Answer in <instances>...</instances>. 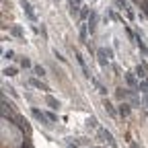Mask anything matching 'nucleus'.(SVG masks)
<instances>
[{
  "label": "nucleus",
  "mask_w": 148,
  "mask_h": 148,
  "mask_svg": "<svg viewBox=\"0 0 148 148\" xmlns=\"http://www.w3.org/2000/svg\"><path fill=\"white\" fill-rule=\"evenodd\" d=\"M29 84H31V86H35V89H39V91H47V86L43 84V82H39V80H35V78H31Z\"/></svg>",
  "instance_id": "2"
},
{
  "label": "nucleus",
  "mask_w": 148,
  "mask_h": 148,
  "mask_svg": "<svg viewBox=\"0 0 148 148\" xmlns=\"http://www.w3.org/2000/svg\"><path fill=\"white\" fill-rule=\"evenodd\" d=\"M45 101H47V105H49L51 109H58V107H60V103H58L54 97H51V95H47V97H45Z\"/></svg>",
  "instance_id": "3"
},
{
  "label": "nucleus",
  "mask_w": 148,
  "mask_h": 148,
  "mask_svg": "<svg viewBox=\"0 0 148 148\" xmlns=\"http://www.w3.org/2000/svg\"><path fill=\"white\" fill-rule=\"evenodd\" d=\"M4 58H6V60H12V58H14V51H12V49L4 51Z\"/></svg>",
  "instance_id": "14"
},
{
  "label": "nucleus",
  "mask_w": 148,
  "mask_h": 148,
  "mask_svg": "<svg viewBox=\"0 0 148 148\" xmlns=\"http://www.w3.org/2000/svg\"><path fill=\"white\" fill-rule=\"evenodd\" d=\"M4 74L6 76H14L16 74V68H4Z\"/></svg>",
  "instance_id": "11"
},
{
  "label": "nucleus",
  "mask_w": 148,
  "mask_h": 148,
  "mask_svg": "<svg viewBox=\"0 0 148 148\" xmlns=\"http://www.w3.org/2000/svg\"><path fill=\"white\" fill-rule=\"evenodd\" d=\"M21 66H23V68H29V66H31V62H29L27 58H25V60H21Z\"/></svg>",
  "instance_id": "15"
},
{
  "label": "nucleus",
  "mask_w": 148,
  "mask_h": 148,
  "mask_svg": "<svg viewBox=\"0 0 148 148\" xmlns=\"http://www.w3.org/2000/svg\"><path fill=\"white\" fill-rule=\"evenodd\" d=\"M23 6H25V12L29 14V19H31V21H35V14H33V11H31V6H29L27 2H23Z\"/></svg>",
  "instance_id": "8"
},
{
  "label": "nucleus",
  "mask_w": 148,
  "mask_h": 148,
  "mask_svg": "<svg viewBox=\"0 0 148 148\" xmlns=\"http://www.w3.org/2000/svg\"><path fill=\"white\" fill-rule=\"evenodd\" d=\"M33 115H35L37 119H41V124H45V115H43V113H41L39 109H33Z\"/></svg>",
  "instance_id": "10"
},
{
  "label": "nucleus",
  "mask_w": 148,
  "mask_h": 148,
  "mask_svg": "<svg viewBox=\"0 0 148 148\" xmlns=\"http://www.w3.org/2000/svg\"><path fill=\"white\" fill-rule=\"evenodd\" d=\"M101 136H103V138L107 140V144H113V136L107 132V130H101Z\"/></svg>",
  "instance_id": "7"
},
{
  "label": "nucleus",
  "mask_w": 148,
  "mask_h": 148,
  "mask_svg": "<svg viewBox=\"0 0 148 148\" xmlns=\"http://www.w3.org/2000/svg\"><path fill=\"white\" fill-rule=\"evenodd\" d=\"M126 80H128V84H130V86H132V89H136V86H138V84H140V82H136V78H134L132 74H126Z\"/></svg>",
  "instance_id": "5"
},
{
  "label": "nucleus",
  "mask_w": 148,
  "mask_h": 148,
  "mask_svg": "<svg viewBox=\"0 0 148 148\" xmlns=\"http://www.w3.org/2000/svg\"><path fill=\"white\" fill-rule=\"evenodd\" d=\"M86 126H89V128H95V126H97V119H95V117H89V119H86Z\"/></svg>",
  "instance_id": "12"
},
{
  "label": "nucleus",
  "mask_w": 148,
  "mask_h": 148,
  "mask_svg": "<svg viewBox=\"0 0 148 148\" xmlns=\"http://www.w3.org/2000/svg\"><path fill=\"white\" fill-rule=\"evenodd\" d=\"M105 109H107V113H109V115H111V117H117V111H115V109H113V105H111V103H109V101H105Z\"/></svg>",
  "instance_id": "4"
},
{
  "label": "nucleus",
  "mask_w": 148,
  "mask_h": 148,
  "mask_svg": "<svg viewBox=\"0 0 148 148\" xmlns=\"http://www.w3.org/2000/svg\"><path fill=\"white\" fill-rule=\"evenodd\" d=\"M76 60H78V64H80V68H82V72H84V76H86V78H91V72H89V68H86V64H84V60H82V56H80V54H76Z\"/></svg>",
  "instance_id": "1"
},
{
  "label": "nucleus",
  "mask_w": 148,
  "mask_h": 148,
  "mask_svg": "<svg viewBox=\"0 0 148 148\" xmlns=\"http://www.w3.org/2000/svg\"><path fill=\"white\" fill-rule=\"evenodd\" d=\"M12 35H16V37H21V29H19V27H14V29H12Z\"/></svg>",
  "instance_id": "16"
},
{
  "label": "nucleus",
  "mask_w": 148,
  "mask_h": 148,
  "mask_svg": "<svg viewBox=\"0 0 148 148\" xmlns=\"http://www.w3.org/2000/svg\"><path fill=\"white\" fill-rule=\"evenodd\" d=\"M138 78H140V80H142V78H146V66L144 64L138 66Z\"/></svg>",
  "instance_id": "9"
},
{
  "label": "nucleus",
  "mask_w": 148,
  "mask_h": 148,
  "mask_svg": "<svg viewBox=\"0 0 148 148\" xmlns=\"http://www.w3.org/2000/svg\"><path fill=\"white\" fill-rule=\"evenodd\" d=\"M119 113H121V115H130V105H128V103H121V105H119Z\"/></svg>",
  "instance_id": "6"
},
{
  "label": "nucleus",
  "mask_w": 148,
  "mask_h": 148,
  "mask_svg": "<svg viewBox=\"0 0 148 148\" xmlns=\"http://www.w3.org/2000/svg\"><path fill=\"white\" fill-rule=\"evenodd\" d=\"M47 119H49V121H56V119H58V117H56V115H54V113H47Z\"/></svg>",
  "instance_id": "17"
},
{
  "label": "nucleus",
  "mask_w": 148,
  "mask_h": 148,
  "mask_svg": "<svg viewBox=\"0 0 148 148\" xmlns=\"http://www.w3.org/2000/svg\"><path fill=\"white\" fill-rule=\"evenodd\" d=\"M130 148H138V146H136V144H132V146H130Z\"/></svg>",
  "instance_id": "18"
},
{
  "label": "nucleus",
  "mask_w": 148,
  "mask_h": 148,
  "mask_svg": "<svg viewBox=\"0 0 148 148\" xmlns=\"http://www.w3.org/2000/svg\"><path fill=\"white\" fill-rule=\"evenodd\" d=\"M35 74H37V76H45V70H43L41 66H35Z\"/></svg>",
  "instance_id": "13"
}]
</instances>
